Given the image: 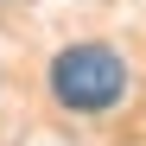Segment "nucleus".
<instances>
[{
	"label": "nucleus",
	"instance_id": "nucleus-1",
	"mask_svg": "<svg viewBox=\"0 0 146 146\" xmlns=\"http://www.w3.org/2000/svg\"><path fill=\"white\" fill-rule=\"evenodd\" d=\"M44 89H51V102L64 114H114L127 102V89H133V70H127V57L114 44L83 38V44H64L44 64Z\"/></svg>",
	"mask_w": 146,
	"mask_h": 146
}]
</instances>
